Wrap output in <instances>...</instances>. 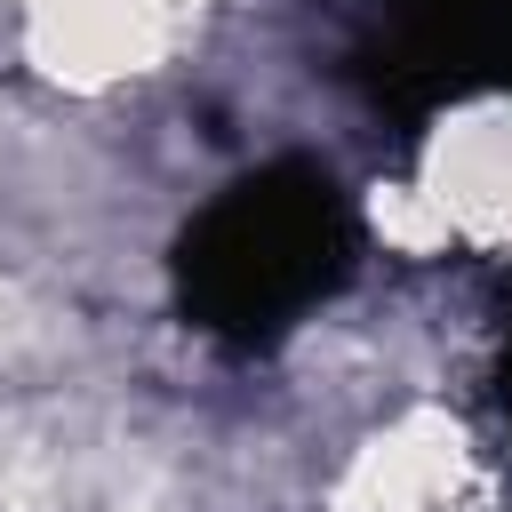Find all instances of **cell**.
<instances>
[{"mask_svg": "<svg viewBox=\"0 0 512 512\" xmlns=\"http://www.w3.org/2000/svg\"><path fill=\"white\" fill-rule=\"evenodd\" d=\"M424 208L448 240H512V104H472L424 152Z\"/></svg>", "mask_w": 512, "mask_h": 512, "instance_id": "1", "label": "cell"}]
</instances>
